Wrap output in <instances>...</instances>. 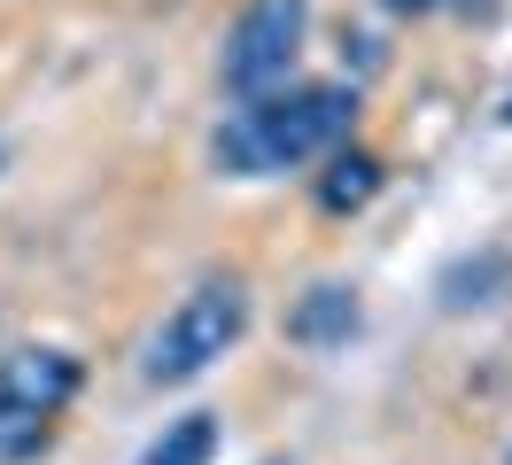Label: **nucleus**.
Returning a JSON list of instances; mask_svg holds the SVG:
<instances>
[{
	"label": "nucleus",
	"mask_w": 512,
	"mask_h": 465,
	"mask_svg": "<svg viewBox=\"0 0 512 465\" xmlns=\"http://www.w3.org/2000/svg\"><path fill=\"white\" fill-rule=\"evenodd\" d=\"M357 124V86H280L241 101L233 117L218 124V171L233 179H264V171H288V163H319L350 140Z\"/></svg>",
	"instance_id": "f257e3e1"
},
{
	"label": "nucleus",
	"mask_w": 512,
	"mask_h": 465,
	"mask_svg": "<svg viewBox=\"0 0 512 465\" xmlns=\"http://www.w3.org/2000/svg\"><path fill=\"white\" fill-rule=\"evenodd\" d=\"M241 326H249V295L233 287V279H202L187 303L171 310L156 326V341H148V380L156 388H171V380H194V372H210L241 341Z\"/></svg>",
	"instance_id": "f03ea898"
},
{
	"label": "nucleus",
	"mask_w": 512,
	"mask_h": 465,
	"mask_svg": "<svg viewBox=\"0 0 512 465\" xmlns=\"http://www.w3.org/2000/svg\"><path fill=\"white\" fill-rule=\"evenodd\" d=\"M303 24H311V8L303 0H256L249 16L233 24L225 39V93H280L295 78V55H303Z\"/></svg>",
	"instance_id": "7ed1b4c3"
},
{
	"label": "nucleus",
	"mask_w": 512,
	"mask_h": 465,
	"mask_svg": "<svg viewBox=\"0 0 512 465\" xmlns=\"http://www.w3.org/2000/svg\"><path fill=\"white\" fill-rule=\"evenodd\" d=\"M288 334L303 341V349H334V341H350L357 334V295H350V287H311V295L295 303Z\"/></svg>",
	"instance_id": "20e7f679"
},
{
	"label": "nucleus",
	"mask_w": 512,
	"mask_h": 465,
	"mask_svg": "<svg viewBox=\"0 0 512 465\" xmlns=\"http://www.w3.org/2000/svg\"><path fill=\"white\" fill-rule=\"evenodd\" d=\"M381 194V163L365 148H334L326 155V179H319V210H334V217H350V210H365Z\"/></svg>",
	"instance_id": "39448f33"
},
{
	"label": "nucleus",
	"mask_w": 512,
	"mask_h": 465,
	"mask_svg": "<svg viewBox=\"0 0 512 465\" xmlns=\"http://www.w3.org/2000/svg\"><path fill=\"white\" fill-rule=\"evenodd\" d=\"M210 458H218V419H210V411L171 419V427L140 450V465H210Z\"/></svg>",
	"instance_id": "423d86ee"
},
{
	"label": "nucleus",
	"mask_w": 512,
	"mask_h": 465,
	"mask_svg": "<svg viewBox=\"0 0 512 465\" xmlns=\"http://www.w3.org/2000/svg\"><path fill=\"white\" fill-rule=\"evenodd\" d=\"M47 434H55V411H39V403H24L16 388H0V465L32 458Z\"/></svg>",
	"instance_id": "0eeeda50"
},
{
	"label": "nucleus",
	"mask_w": 512,
	"mask_h": 465,
	"mask_svg": "<svg viewBox=\"0 0 512 465\" xmlns=\"http://www.w3.org/2000/svg\"><path fill=\"white\" fill-rule=\"evenodd\" d=\"M512 279V256L505 248H489V256H466V264H450L443 272V303L450 310H466V303H497L489 287H505Z\"/></svg>",
	"instance_id": "6e6552de"
},
{
	"label": "nucleus",
	"mask_w": 512,
	"mask_h": 465,
	"mask_svg": "<svg viewBox=\"0 0 512 465\" xmlns=\"http://www.w3.org/2000/svg\"><path fill=\"white\" fill-rule=\"evenodd\" d=\"M396 16H427V8H443V0H388Z\"/></svg>",
	"instance_id": "1a4fd4ad"
},
{
	"label": "nucleus",
	"mask_w": 512,
	"mask_h": 465,
	"mask_svg": "<svg viewBox=\"0 0 512 465\" xmlns=\"http://www.w3.org/2000/svg\"><path fill=\"white\" fill-rule=\"evenodd\" d=\"M505 124H512V101H505Z\"/></svg>",
	"instance_id": "9d476101"
}]
</instances>
